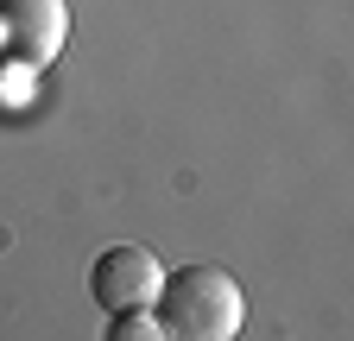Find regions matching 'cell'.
<instances>
[{
	"mask_svg": "<svg viewBox=\"0 0 354 341\" xmlns=\"http://www.w3.org/2000/svg\"><path fill=\"white\" fill-rule=\"evenodd\" d=\"M64 38H70L64 0H0V57L44 70V64H57Z\"/></svg>",
	"mask_w": 354,
	"mask_h": 341,
	"instance_id": "2",
	"label": "cell"
},
{
	"mask_svg": "<svg viewBox=\"0 0 354 341\" xmlns=\"http://www.w3.org/2000/svg\"><path fill=\"white\" fill-rule=\"evenodd\" d=\"M158 316H165V335L177 341H228L247 322V297L234 272H221V266H177L165 272Z\"/></svg>",
	"mask_w": 354,
	"mask_h": 341,
	"instance_id": "1",
	"label": "cell"
},
{
	"mask_svg": "<svg viewBox=\"0 0 354 341\" xmlns=\"http://www.w3.org/2000/svg\"><path fill=\"white\" fill-rule=\"evenodd\" d=\"M108 335H114V341H158V335H165V316H158L152 304H140V310H120V316L108 322Z\"/></svg>",
	"mask_w": 354,
	"mask_h": 341,
	"instance_id": "4",
	"label": "cell"
},
{
	"mask_svg": "<svg viewBox=\"0 0 354 341\" xmlns=\"http://www.w3.org/2000/svg\"><path fill=\"white\" fill-rule=\"evenodd\" d=\"M158 291H165V266L146 246H108V253H95V266H88V297H95L108 316L158 304Z\"/></svg>",
	"mask_w": 354,
	"mask_h": 341,
	"instance_id": "3",
	"label": "cell"
}]
</instances>
